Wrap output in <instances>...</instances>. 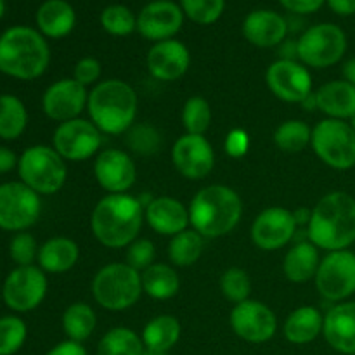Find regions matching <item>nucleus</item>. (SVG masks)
<instances>
[{
    "label": "nucleus",
    "mask_w": 355,
    "mask_h": 355,
    "mask_svg": "<svg viewBox=\"0 0 355 355\" xmlns=\"http://www.w3.org/2000/svg\"><path fill=\"white\" fill-rule=\"evenodd\" d=\"M144 222L141 200L130 194H106L94 207L90 229L106 248H127L137 239Z\"/></svg>",
    "instance_id": "nucleus-1"
},
{
    "label": "nucleus",
    "mask_w": 355,
    "mask_h": 355,
    "mask_svg": "<svg viewBox=\"0 0 355 355\" xmlns=\"http://www.w3.org/2000/svg\"><path fill=\"white\" fill-rule=\"evenodd\" d=\"M307 238L326 252L349 250L355 243V198L345 191L322 196L312 208Z\"/></svg>",
    "instance_id": "nucleus-2"
},
{
    "label": "nucleus",
    "mask_w": 355,
    "mask_h": 355,
    "mask_svg": "<svg viewBox=\"0 0 355 355\" xmlns=\"http://www.w3.org/2000/svg\"><path fill=\"white\" fill-rule=\"evenodd\" d=\"M51 49L38 30L12 26L0 35V73L30 82L47 71Z\"/></svg>",
    "instance_id": "nucleus-3"
},
{
    "label": "nucleus",
    "mask_w": 355,
    "mask_h": 355,
    "mask_svg": "<svg viewBox=\"0 0 355 355\" xmlns=\"http://www.w3.org/2000/svg\"><path fill=\"white\" fill-rule=\"evenodd\" d=\"M137 94L134 87L118 78L96 83L89 92L87 111L90 121L103 134H127L137 116Z\"/></svg>",
    "instance_id": "nucleus-4"
},
{
    "label": "nucleus",
    "mask_w": 355,
    "mask_h": 355,
    "mask_svg": "<svg viewBox=\"0 0 355 355\" xmlns=\"http://www.w3.org/2000/svg\"><path fill=\"white\" fill-rule=\"evenodd\" d=\"M243 217V201L234 189L220 184L207 186L194 194L189 205V222L205 239L229 234Z\"/></svg>",
    "instance_id": "nucleus-5"
},
{
    "label": "nucleus",
    "mask_w": 355,
    "mask_h": 355,
    "mask_svg": "<svg viewBox=\"0 0 355 355\" xmlns=\"http://www.w3.org/2000/svg\"><path fill=\"white\" fill-rule=\"evenodd\" d=\"M142 293L141 272L127 262L107 263L92 279L94 300L106 311H127L137 304Z\"/></svg>",
    "instance_id": "nucleus-6"
},
{
    "label": "nucleus",
    "mask_w": 355,
    "mask_h": 355,
    "mask_svg": "<svg viewBox=\"0 0 355 355\" xmlns=\"http://www.w3.org/2000/svg\"><path fill=\"white\" fill-rule=\"evenodd\" d=\"M21 182L37 194H55L62 189L68 177L66 159L49 146H31L24 149L17 162Z\"/></svg>",
    "instance_id": "nucleus-7"
},
{
    "label": "nucleus",
    "mask_w": 355,
    "mask_h": 355,
    "mask_svg": "<svg viewBox=\"0 0 355 355\" xmlns=\"http://www.w3.org/2000/svg\"><path fill=\"white\" fill-rule=\"evenodd\" d=\"M311 146L329 168L345 172L355 166V134L349 121L326 118L312 128Z\"/></svg>",
    "instance_id": "nucleus-8"
},
{
    "label": "nucleus",
    "mask_w": 355,
    "mask_h": 355,
    "mask_svg": "<svg viewBox=\"0 0 355 355\" xmlns=\"http://www.w3.org/2000/svg\"><path fill=\"white\" fill-rule=\"evenodd\" d=\"M297 44L302 64L324 69L342 61L347 52V35L338 24L319 23L307 28Z\"/></svg>",
    "instance_id": "nucleus-9"
},
{
    "label": "nucleus",
    "mask_w": 355,
    "mask_h": 355,
    "mask_svg": "<svg viewBox=\"0 0 355 355\" xmlns=\"http://www.w3.org/2000/svg\"><path fill=\"white\" fill-rule=\"evenodd\" d=\"M42 214L40 194L23 182L0 184V229L23 232L37 224Z\"/></svg>",
    "instance_id": "nucleus-10"
},
{
    "label": "nucleus",
    "mask_w": 355,
    "mask_h": 355,
    "mask_svg": "<svg viewBox=\"0 0 355 355\" xmlns=\"http://www.w3.org/2000/svg\"><path fill=\"white\" fill-rule=\"evenodd\" d=\"M315 288L328 302H345L355 293V253L350 250L329 252L319 263Z\"/></svg>",
    "instance_id": "nucleus-11"
},
{
    "label": "nucleus",
    "mask_w": 355,
    "mask_h": 355,
    "mask_svg": "<svg viewBox=\"0 0 355 355\" xmlns=\"http://www.w3.org/2000/svg\"><path fill=\"white\" fill-rule=\"evenodd\" d=\"M47 288V276L40 267H16L3 281L2 298L10 311L30 312L44 302Z\"/></svg>",
    "instance_id": "nucleus-12"
},
{
    "label": "nucleus",
    "mask_w": 355,
    "mask_h": 355,
    "mask_svg": "<svg viewBox=\"0 0 355 355\" xmlns=\"http://www.w3.org/2000/svg\"><path fill=\"white\" fill-rule=\"evenodd\" d=\"M103 132L90 120L75 118V120L59 123L52 135V148L66 162H83L99 151L103 144Z\"/></svg>",
    "instance_id": "nucleus-13"
},
{
    "label": "nucleus",
    "mask_w": 355,
    "mask_h": 355,
    "mask_svg": "<svg viewBox=\"0 0 355 355\" xmlns=\"http://www.w3.org/2000/svg\"><path fill=\"white\" fill-rule=\"evenodd\" d=\"M229 322L232 331L248 343L269 342L277 331V318L272 309L250 298L232 307Z\"/></svg>",
    "instance_id": "nucleus-14"
},
{
    "label": "nucleus",
    "mask_w": 355,
    "mask_h": 355,
    "mask_svg": "<svg viewBox=\"0 0 355 355\" xmlns=\"http://www.w3.org/2000/svg\"><path fill=\"white\" fill-rule=\"evenodd\" d=\"M266 82L277 99L302 104L312 92V76L300 61L277 59L267 68Z\"/></svg>",
    "instance_id": "nucleus-15"
},
{
    "label": "nucleus",
    "mask_w": 355,
    "mask_h": 355,
    "mask_svg": "<svg viewBox=\"0 0 355 355\" xmlns=\"http://www.w3.org/2000/svg\"><path fill=\"white\" fill-rule=\"evenodd\" d=\"M293 211L283 207H269L260 211L252 225V241L263 252H276L297 234Z\"/></svg>",
    "instance_id": "nucleus-16"
},
{
    "label": "nucleus",
    "mask_w": 355,
    "mask_h": 355,
    "mask_svg": "<svg viewBox=\"0 0 355 355\" xmlns=\"http://www.w3.org/2000/svg\"><path fill=\"white\" fill-rule=\"evenodd\" d=\"M172 163L189 180H201L214 170L215 151L205 135L184 134L173 142Z\"/></svg>",
    "instance_id": "nucleus-17"
},
{
    "label": "nucleus",
    "mask_w": 355,
    "mask_h": 355,
    "mask_svg": "<svg viewBox=\"0 0 355 355\" xmlns=\"http://www.w3.org/2000/svg\"><path fill=\"white\" fill-rule=\"evenodd\" d=\"M89 92L87 87L75 78H61L47 87L42 96V110L51 120L64 121L80 118V113L87 107Z\"/></svg>",
    "instance_id": "nucleus-18"
},
{
    "label": "nucleus",
    "mask_w": 355,
    "mask_h": 355,
    "mask_svg": "<svg viewBox=\"0 0 355 355\" xmlns=\"http://www.w3.org/2000/svg\"><path fill=\"white\" fill-rule=\"evenodd\" d=\"M184 12L172 0H153L146 3L137 16V31L151 42L170 40L184 24Z\"/></svg>",
    "instance_id": "nucleus-19"
},
{
    "label": "nucleus",
    "mask_w": 355,
    "mask_h": 355,
    "mask_svg": "<svg viewBox=\"0 0 355 355\" xmlns=\"http://www.w3.org/2000/svg\"><path fill=\"white\" fill-rule=\"evenodd\" d=\"M94 175L104 191L110 194H123L134 187L137 168L128 153L121 149H106L96 156Z\"/></svg>",
    "instance_id": "nucleus-20"
},
{
    "label": "nucleus",
    "mask_w": 355,
    "mask_h": 355,
    "mask_svg": "<svg viewBox=\"0 0 355 355\" xmlns=\"http://www.w3.org/2000/svg\"><path fill=\"white\" fill-rule=\"evenodd\" d=\"M189 64V49L175 38L156 42L146 55L149 75L159 82H175L180 76L186 75Z\"/></svg>",
    "instance_id": "nucleus-21"
},
{
    "label": "nucleus",
    "mask_w": 355,
    "mask_h": 355,
    "mask_svg": "<svg viewBox=\"0 0 355 355\" xmlns=\"http://www.w3.org/2000/svg\"><path fill=\"white\" fill-rule=\"evenodd\" d=\"M288 26L286 17L270 9L252 10L243 21V37L255 47L270 49L277 47L286 40Z\"/></svg>",
    "instance_id": "nucleus-22"
},
{
    "label": "nucleus",
    "mask_w": 355,
    "mask_h": 355,
    "mask_svg": "<svg viewBox=\"0 0 355 355\" xmlns=\"http://www.w3.org/2000/svg\"><path fill=\"white\" fill-rule=\"evenodd\" d=\"M144 220L156 234L173 238L179 232L186 231L191 224L189 208L175 198H153L144 207Z\"/></svg>",
    "instance_id": "nucleus-23"
},
{
    "label": "nucleus",
    "mask_w": 355,
    "mask_h": 355,
    "mask_svg": "<svg viewBox=\"0 0 355 355\" xmlns=\"http://www.w3.org/2000/svg\"><path fill=\"white\" fill-rule=\"evenodd\" d=\"M322 335L333 350L355 355V302L336 304L326 312Z\"/></svg>",
    "instance_id": "nucleus-24"
},
{
    "label": "nucleus",
    "mask_w": 355,
    "mask_h": 355,
    "mask_svg": "<svg viewBox=\"0 0 355 355\" xmlns=\"http://www.w3.org/2000/svg\"><path fill=\"white\" fill-rule=\"evenodd\" d=\"M315 101L318 110L328 118L347 121L355 116V85L345 80H333L319 87Z\"/></svg>",
    "instance_id": "nucleus-25"
},
{
    "label": "nucleus",
    "mask_w": 355,
    "mask_h": 355,
    "mask_svg": "<svg viewBox=\"0 0 355 355\" xmlns=\"http://www.w3.org/2000/svg\"><path fill=\"white\" fill-rule=\"evenodd\" d=\"M76 24V12L66 0H45L37 10V26L44 37L64 38Z\"/></svg>",
    "instance_id": "nucleus-26"
},
{
    "label": "nucleus",
    "mask_w": 355,
    "mask_h": 355,
    "mask_svg": "<svg viewBox=\"0 0 355 355\" xmlns=\"http://www.w3.org/2000/svg\"><path fill=\"white\" fill-rule=\"evenodd\" d=\"M324 328V315L315 307L305 305L298 307L286 318L283 326V335L293 345L312 343Z\"/></svg>",
    "instance_id": "nucleus-27"
},
{
    "label": "nucleus",
    "mask_w": 355,
    "mask_h": 355,
    "mask_svg": "<svg viewBox=\"0 0 355 355\" xmlns=\"http://www.w3.org/2000/svg\"><path fill=\"white\" fill-rule=\"evenodd\" d=\"M80 259V248L73 239L51 238L38 250V266L44 272L62 274L71 270Z\"/></svg>",
    "instance_id": "nucleus-28"
},
{
    "label": "nucleus",
    "mask_w": 355,
    "mask_h": 355,
    "mask_svg": "<svg viewBox=\"0 0 355 355\" xmlns=\"http://www.w3.org/2000/svg\"><path fill=\"white\" fill-rule=\"evenodd\" d=\"M319 263H321V259H319L318 246L312 245L311 241H298L284 255V277L297 284L307 283L315 277Z\"/></svg>",
    "instance_id": "nucleus-29"
},
{
    "label": "nucleus",
    "mask_w": 355,
    "mask_h": 355,
    "mask_svg": "<svg viewBox=\"0 0 355 355\" xmlns=\"http://www.w3.org/2000/svg\"><path fill=\"white\" fill-rule=\"evenodd\" d=\"M182 326L179 319L170 314L156 315L142 329V343L149 352L168 354L179 343Z\"/></svg>",
    "instance_id": "nucleus-30"
},
{
    "label": "nucleus",
    "mask_w": 355,
    "mask_h": 355,
    "mask_svg": "<svg viewBox=\"0 0 355 355\" xmlns=\"http://www.w3.org/2000/svg\"><path fill=\"white\" fill-rule=\"evenodd\" d=\"M142 291L155 300H168L179 293L180 279L175 269L166 263H153L141 274Z\"/></svg>",
    "instance_id": "nucleus-31"
},
{
    "label": "nucleus",
    "mask_w": 355,
    "mask_h": 355,
    "mask_svg": "<svg viewBox=\"0 0 355 355\" xmlns=\"http://www.w3.org/2000/svg\"><path fill=\"white\" fill-rule=\"evenodd\" d=\"M62 331L71 342L83 343L92 336L97 326L96 311L89 304L75 302L62 314Z\"/></svg>",
    "instance_id": "nucleus-32"
},
{
    "label": "nucleus",
    "mask_w": 355,
    "mask_h": 355,
    "mask_svg": "<svg viewBox=\"0 0 355 355\" xmlns=\"http://www.w3.org/2000/svg\"><path fill=\"white\" fill-rule=\"evenodd\" d=\"M28 111L23 101L12 94L0 96V139L14 141L26 130Z\"/></svg>",
    "instance_id": "nucleus-33"
},
{
    "label": "nucleus",
    "mask_w": 355,
    "mask_h": 355,
    "mask_svg": "<svg viewBox=\"0 0 355 355\" xmlns=\"http://www.w3.org/2000/svg\"><path fill=\"white\" fill-rule=\"evenodd\" d=\"M205 238L194 229H186L170 239L168 259L177 267H189L203 255Z\"/></svg>",
    "instance_id": "nucleus-34"
},
{
    "label": "nucleus",
    "mask_w": 355,
    "mask_h": 355,
    "mask_svg": "<svg viewBox=\"0 0 355 355\" xmlns=\"http://www.w3.org/2000/svg\"><path fill=\"white\" fill-rule=\"evenodd\" d=\"M142 338L130 328H113L97 343V355H144Z\"/></svg>",
    "instance_id": "nucleus-35"
},
{
    "label": "nucleus",
    "mask_w": 355,
    "mask_h": 355,
    "mask_svg": "<svg viewBox=\"0 0 355 355\" xmlns=\"http://www.w3.org/2000/svg\"><path fill=\"white\" fill-rule=\"evenodd\" d=\"M312 139V128L302 120H286L274 132V144L283 153L297 155L304 151Z\"/></svg>",
    "instance_id": "nucleus-36"
},
{
    "label": "nucleus",
    "mask_w": 355,
    "mask_h": 355,
    "mask_svg": "<svg viewBox=\"0 0 355 355\" xmlns=\"http://www.w3.org/2000/svg\"><path fill=\"white\" fill-rule=\"evenodd\" d=\"M101 26L113 37H128L137 30V16L121 3H111L101 12Z\"/></svg>",
    "instance_id": "nucleus-37"
},
{
    "label": "nucleus",
    "mask_w": 355,
    "mask_h": 355,
    "mask_svg": "<svg viewBox=\"0 0 355 355\" xmlns=\"http://www.w3.org/2000/svg\"><path fill=\"white\" fill-rule=\"evenodd\" d=\"M211 123V107L208 101L201 96H193L184 103L182 125L186 134L205 135Z\"/></svg>",
    "instance_id": "nucleus-38"
},
{
    "label": "nucleus",
    "mask_w": 355,
    "mask_h": 355,
    "mask_svg": "<svg viewBox=\"0 0 355 355\" xmlns=\"http://www.w3.org/2000/svg\"><path fill=\"white\" fill-rule=\"evenodd\" d=\"M127 144L135 155L151 156L162 148V135L153 125L134 123L127 130Z\"/></svg>",
    "instance_id": "nucleus-39"
},
{
    "label": "nucleus",
    "mask_w": 355,
    "mask_h": 355,
    "mask_svg": "<svg viewBox=\"0 0 355 355\" xmlns=\"http://www.w3.org/2000/svg\"><path fill=\"white\" fill-rule=\"evenodd\" d=\"M180 9L193 23L208 26L220 19L225 9V0H180Z\"/></svg>",
    "instance_id": "nucleus-40"
},
{
    "label": "nucleus",
    "mask_w": 355,
    "mask_h": 355,
    "mask_svg": "<svg viewBox=\"0 0 355 355\" xmlns=\"http://www.w3.org/2000/svg\"><path fill=\"white\" fill-rule=\"evenodd\" d=\"M28 336L26 322L17 315L0 318V355H14Z\"/></svg>",
    "instance_id": "nucleus-41"
},
{
    "label": "nucleus",
    "mask_w": 355,
    "mask_h": 355,
    "mask_svg": "<svg viewBox=\"0 0 355 355\" xmlns=\"http://www.w3.org/2000/svg\"><path fill=\"white\" fill-rule=\"evenodd\" d=\"M220 291L232 304H241L248 300L252 293V281L246 270L239 267H231L220 277Z\"/></svg>",
    "instance_id": "nucleus-42"
},
{
    "label": "nucleus",
    "mask_w": 355,
    "mask_h": 355,
    "mask_svg": "<svg viewBox=\"0 0 355 355\" xmlns=\"http://www.w3.org/2000/svg\"><path fill=\"white\" fill-rule=\"evenodd\" d=\"M38 245L31 234L26 231L17 232L9 245V253L12 262L17 263V267L33 266L35 260L38 259Z\"/></svg>",
    "instance_id": "nucleus-43"
},
{
    "label": "nucleus",
    "mask_w": 355,
    "mask_h": 355,
    "mask_svg": "<svg viewBox=\"0 0 355 355\" xmlns=\"http://www.w3.org/2000/svg\"><path fill=\"white\" fill-rule=\"evenodd\" d=\"M155 243L149 239H135L130 246H127V263L139 272L151 267L155 263Z\"/></svg>",
    "instance_id": "nucleus-44"
},
{
    "label": "nucleus",
    "mask_w": 355,
    "mask_h": 355,
    "mask_svg": "<svg viewBox=\"0 0 355 355\" xmlns=\"http://www.w3.org/2000/svg\"><path fill=\"white\" fill-rule=\"evenodd\" d=\"M101 62L96 58H82L75 64V71H73V78L83 87L94 85L97 80L101 78Z\"/></svg>",
    "instance_id": "nucleus-45"
},
{
    "label": "nucleus",
    "mask_w": 355,
    "mask_h": 355,
    "mask_svg": "<svg viewBox=\"0 0 355 355\" xmlns=\"http://www.w3.org/2000/svg\"><path fill=\"white\" fill-rule=\"evenodd\" d=\"M225 155L231 158H243L250 149V135L243 128H232L224 141Z\"/></svg>",
    "instance_id": "nucleus-46"
},
{
    "label": "nucleus",
    "mask_w": 355,
    "mask_h": 355,
    "mask_svg": "<svg viewBox=\"0 0 355 355\" xmlns=\"http://www.w3.org/2000/svg\"><path fill=\"white\" fill-rule=\"evenodd\" d=\"M281 6L291 14H298V16H305V14L318 12L326 0H279Z\"/></svg>",
    "instance_id": "nucleus-47"
},
{
    "label": "nucleus",
    "mask_w": 355,
    "mask_h": 355,
    "mask_svg": "<svg viewBox=\"0 0 355 355\" xmlns=\"http://www.w3.org/2000/svg\"><path fill=\"white\" fill-rule=\"evenodd\" d=\"M45 355H89L85 350V347L78 342H71V340H66V342L58 343L54 349L49 350Z\"/></svg>",
    "instance_id": "nucleus-48"
},
{
    "label": "nucleus",
    "mask_w": 355,
    "mask_h": 355,
    "mask_svg": "<svg viewBox=\"0 0 355 355\" xmlns=\"http://www.w3.org/2000/svg\"><path fill=\"white\" fill-rule=\"evenodd\" d=\"M17 162H19V158H17L12 149L0 146V173H7L16 168Z\"/></svg>",
    "instance_id": "nucleus-49"
},
{
    "label": "nucleus",
    "mask_w": 355,
    "mask_h": 355,
    "mask_svg": "<svg viewBox=\"0 0 355 355\" xmlns=\"http://www.w3.org/2000/svg\"><path fill=\"white\" fill-rule=\"evenodd\" d=\"M326 3L338 16H352V14H355V0H326Z\"/></svg>",
    "instance_id": "nucleus-50"
},
{
    "label": "nucleus",
    "mask_w": 355,
    "mask_h": 355,
    "mask_svg": "<svg viewBox=\"0 0 355 355\" xmlns=\"http://www.w3.org/2000/svg\"><path fill=\"white\" fill-rule=\"evenodd\" d=\"M279 55H281V59H288V61H298L297 40H284L283 44H281Z\"/></svg>",
    "instance_id": "nucleus-51"
},
{
    "label": "nucleus",
    "mask_w": 355,
    "mask_h": 355,
    "mask_svg": "<svg viewBox=\"0 0 355 355\" xmlns=\"http://www.w3.org/2000/svg\"><path fill=\"white\" fill-rule=\"evenodd\" d=\"M293 217H295V222H297L298 227H302V225H305V227H307L309 222H311V217H312V210H309V208H298V210L293 211Z\"/></svg>",
    "instance_id": "nucleus-52"
},
{
    "label": "nucleus",
    "mask_w": 355,
    "mask_h": 355,
    "mask_svg": "<svg viewBox=\"0 0 355 355\" xmlns=\"http://www.w3.org/2000/svg\"><path fill=\"white\" fill-rule=\"evenodd\" d=\"M342 73H343V80H345V82L355 85V58L345 61V64H343V68H342Z\"/></svg>",
    "instance_id": "nucleus-53"
},
{
    "label": "nucleus",
    "mask_w": 355,
    "mask_h": 355,
    "mask_svg": "<svg viewBox=\"0 0 355 355\" xmlns=\"http://www.w3.org/2000/svg\"><path fill=\"white\" fill-rule=\"evenodd\" d=\"M3 12H6V2H3V0H0V17L3 16Z\"/></svg>",
    "instance_id": "nucleus-54"
},
{
    "label": "nucleus",
    "mask_w": 355,
    "mask_h": 355,
    "mask_svg": "<svg viewBox=\"0 0 355 355\" xmlns=\"http://www.w3.org/2000/svg\"><path fill=\"white\" fill-rule=\"evenodd\" d=\"M349 123H350V127H352V130H354V134H355V116L350 118Z\"/></svg>",
    "instance_id": "nucleus-55"
},
{
    "label": "nucleus",
    "mask_w": 355,
    "mask_h": 355,
    "mask_svg": "<svg viewBox=\"0 0 355 355\" xmlns=\"http://www.w3.org/2000/svg\"><path fill=\"white\" fill-rule=\"evenodd\" d=\"M144 355H168V354H163V352H149V350H146Z\"/></svg>",
    "instance_id": "nucleus-56"
}]
</instances>
